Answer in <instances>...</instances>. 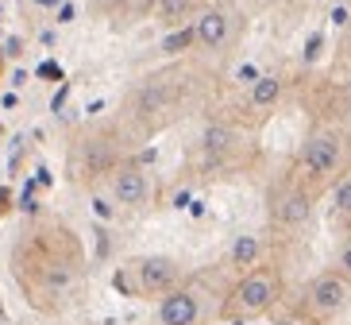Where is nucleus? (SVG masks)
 Listing matches in <instances>:
<instances>
[{
	"instance_id": "nucleus-11",
	"label": "nucleus",
	"mask_w": 351,
	"mask_h": 325,
	"mask_svg": "<svg viewBox=\"0 0 351 325\" xmlns=\"http://www.w3.org/2000/svg\"><path fill=\"white\" fill-rule=\"evenodd\" d=\"M193 12H197V0H158V20L166 27H186Z\"/></svg>"
},
{
	"instance_id": "nucleus-15",
	"label": "nucleus",
	"mask_w": 351,
	"mask_h": 325,
	"mask_svg": "<svg viewBox=\"0 0 351 325\" xmlns=\"http://www.w3.org/2000/svg\"><path fill=\"white\" fill-rule=\"evenodd\" d=\"M332 201H336V221H351V179H343L340 186H336Z\"/></svg>"
},
{
	"instance_id": "nucleus-17",
	"label": "nucleus",
	"mask_w": 351,
	"mask_h": 325,
	"mask_svg": "<svg viewBox=\"0 0 351 325\" xmlns=\"http://www.w3.org/2000/svg\"><path fill=\"white\" fill-rule=\"evenodd\" d=\"M317 54H320V35H313V39L305 43V58H309V63H313Z\"/></svg>"
},
{
	"instance_id": "nucleus-5",
	"label": "nucleus",
	"mask_w": 351,
	"mask_h": 325,
	"mask_svg": "<svg viewBox=\"0 0 351 325\" xmlns=\"http://www.w3.org/2000/svg\"><path fill=\"white\" fill-rule=\"evenodd\" d=\"M135 271V294L143 298H162L174 287H182V267L170 256H143L139 263H132Z\"/></svg>"
},
{
	"instance_id": "nucleus-13",
	"label": "nucleus",
	"mask_w": 351,
	"mask_h": 325,
	"mask_svg": "<svg viewBox=\"0 0 351 325\" xmlns=\"http://www.w3.org/2000/svg\"><path fill=\"white\" fill-rule=\"evenodd\" d=\"M278 97H282V82L274 78V74H263V78L251 85V105L255 109H270Z\"/></svg>"
},
{
	"instance_id": "nucleus-8",
	"label": "nucleus",
	"mask_w": 351,
	"mask_h": 325,
	"mask_svg": "<svg viewBox=\"0 0 351 325\" xmlns=\"http://www.w3.org/2000/svg\"><path fill=\"white\" fill-rule=\"evenodd\" d=\"M309 213H313V198L305 190H286L270 201V217L278 225H301V221H309Z\"/></svg>"
},
{
	"instance_id": "nucleus-16",
	"label": "nucleus",
	"mask_w": 351,
	"mask_h": 325,
	"mask_svg": "<svg viewBox=\"0 0 351 325\" xmlns=\"http://www.w3.org/2000/svg\"><path fill=\"white\" fill-rule=\"evenodd\" d=\"M340 275H343V279H351V240L343 244V252H340Z\"/></svg>"
},
{
	"instance_id": "nucleus-19",
	"label": "nucleus",
	"mask_w": 351,
	"mask_h": 325,
	"mask_svg": "<svg viewBox=\"0 0 351 325\" xmlns=\"http://www.w3.org/2000/svg\"><path fill=\"white\" fill-rule=\"evenodd\" d=\"M274 325H301V317H293V314H282V317H274Z\"/></svg>"
},
{
	"instance_id": "nucleus-12",
	"label": "nucleus",
	"mask_w": 351,
	"mask_h": 325,
	"mask_svg": "<svg viewBox=\"0 0 351 325\" xmlns=\"http://www.w3.org/2000/svg\"><path fill=\"white\" fill-rule=\"evenodd\" d=\"M236 144V132L228 124H208L205 136H201V147H205V155H228Z\"/></svg>"
},
{
	"instance_id": "nucleus-20",
	"label": "nucleus",
	"mask_w": 351,
	"mask_h": 325,
	"mask_svg": "<svg viewBox=\"0 0 351 325\" xmlns=\"http://www.w3.org/2000/svg\"><path fill=\"white\" fill-rule=\"evenodd\" d=\"M332 23H348V8H336V12H332Z\"/></svg>"
},
{
	"instance_id": "nucleus-3",
	"label": "nucleus",
	"mask_w": 351,
	"mask_h": 325,
	"mask_svg": "<svg viewBox=\"0 0 351 325\" xmlns=\"http://www.w3.org/2000/svg\"><path fill=\"white\" fill-rule=\"evenodd\" d=\"M158 325H201L208 317V302H205V291L193 283H182L174 287L170 294L158 298V310H155Z\"/></svg>"
},
{
	"instance_id": "nucleus-6",
	"label": "nucleus",
	"mask_w": 351,
	"mask_h": 325,
	"mask_svg": "<svg viewBox=\"0 0 351 325\" xmlns=\"http://www.w3.org/2000/svg\"><path fill=\"white\" fill-rule=\"evenodd\" d=\"M112 194L120 205H128V210H139V205H147V198H151V179H147L143 167H120L112 175Z\"/></svg>"
},
{
	"instance_id": "nucleus-7",
	"label": "nucleus",
	"mask_w": 351,
	"mask_h": 325,
	"mask_svg": "<svg viewBox=\"0 0 351 325\" xmlns=\"http://www.w3.org/2000/svg\"><path fill=\"white\" fill-rule=\"evenodd\" d=\"M193 35H197V43H201V47H208V51H220V47L232 39V16H228L224 8H205V12H197Z\"/></svg>"
},
{
	"instance_id": "nucleus-4",
	"label": "nucleus",
	"mask_w": 351,
	"mask_h": 325,
	"mask_svg": "<svg viewBox=\"0 0 351 325\" xmlns=\"http://www.w3.org/2000/svg\"><path fill=\"white\" fill-rule=\"evenodd\" d=\"M298 163H301V170H305L309 179H332V175L343 167L340 136H332V132H313V136L301 144Z\"/></svg>"
},
{
	"instance_id": "nucleus-18",
	"label": "nucleus",
	"mask_w": 351,
	"mask_h": 325,
	"mask_svg": "<svg viewBox=\"0 0 351 325\" xmlns=\"http://www.w3.org/2000/svg\"><path fill=\"white\" fill-rule=\"evenodd\" d=\"M124 4H128V0H97V8H108V12H112V8H124Z\"/></svg>"
},
{
	"instance_id": "nucleus-21",
	"label": "nucleus",
	"mask_w": 351,
	"mask_h": 325,
	"mask_svg": "<svg viewBox=\"0 0 351 325\" xmlns=\"http://www.w3.org/2000/svg\"><path fill=\"white\" fill-rule=\"evenodd\" d=\"M32 4H39V8H58V4H66V0H32Z\"/></svg>"
},
{
	"instance_id": "nucleus-9",
	"label": "nucleus",
	"mask_w": 351,
	"mask_h": 325,
	"mask_svg": "<svg viewBox=\"0 0 351 325\" xmlns=\"http://www.w3.org/2000/svg\"><path fill=\"white\" fill-rule=\"evenodd\" d=\"M170 105H174V89H170L166 82H147L143 89H139V97H135V113L143 116V120L166 113Z\"/></svg>"
},
{
	"instance_id": "nucleus-2",
	"label": "nucleus",
	"mask_w": 351,
	"mask_h": 325,
	"mask_svg": "<svg viewBox=\"0 0 351 325\" xmlns=\"http://www.w3.org/2000/svg\"><path fill=\"white\" fill-rule=\"evenodd\" d=\"M348 302H351V279H343L340 271H324L305 287V310L317 322H328V317L343 314Z\"/></svg>"
},
{
	"instance_id": "nucleus-14",
	"label": "nucleus",
	"mask_w": 351,
	"mask_h": 325,
	"mask_svg": "<svg viewBox=\"0 0 351 325\" xmlns=\"http://www.w3.org/2000/svg\"><path fill=\"white\" fill-rule=\"evenodd\" d=\"M193 43H197L193 23H186V27H170V35L162 39V51H166V54H182V51H189Z\"/></svg>"
},
{
	"instance_id": "nucleus-1",
	"label": "nucleus",
	"mask_w": 351,
	"mask_h": 325,
	"mask_svg": "<svg viewBox=\"0 0 351 325\" xmlns=\"http://www.w3.org/2000/svg\"><path fill=\"white\" fill-rule=\"evenodd\" d=\"M282 298V279L270 267H251L239 275V283L228 291L224 298V317L232 322H251V317L270 314Z\"/></svg>"
},
{
	"instance_id": "nucleus-10",
	"label": "nucleus",
	"mask_w": 351,
	"mask_h": 325,
	"mask_svg": "<svg viewBox=\"0 0 351 325\" xmlns=\"http://www.w3.org/2000/svg\"><path fill=\"white\" fill-rule=\"evenodd\" d=\"M258 256H263V240H258L255 232L236 236V240H232V248H228V263H232V267H239V271L258 267Z\"/></svg>"
}]
</instances>
